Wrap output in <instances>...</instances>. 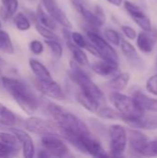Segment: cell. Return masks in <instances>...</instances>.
I'll return each instance as SVG.
<instances>
[{
	"label": "cell",
	"mask_w": 157,
	"mask_h": 158,
	"mask_svg": "<svg viewBox=\"0 0 157 158\" xmlns=\"http://www.w3.org/2000/svg\"><path fill=\"white\" fill-rule=\"evenodd\" d=\"M1 83L26 113L32 114L38 109L40 106L39 99L31 87L25 82L18 79L3 76Z\"/></svg>",
	"instance_id": "1"
},
{
	"label": "cell",
	"mask_w": 157,
	"mask_h": 158,
	"mask_svg": "<svg viewBox=\"0 0 157 158\" xmlns=\"http://www.w3.org/2000/svg\"><path fill=\"white\" fill-rule=\"evenodd\" d=\"M46 111L54 118L55 122L58 126L59 131H68L76 134L91 135V131L88 126L80 118L65 110L58 105L49 103L46 106Z\"/></svg>",
	"instance_id": "2"
},
{
	"label": "cell",
	"mask_w": 157,
	"mask_h": 158,
	"mask_svg": "<svg viewBox=\"0 0 157 158\" xmlns=\"http://www.w3.org/2000/svg\"><path fill=\"white\" fill-rule=\"evenodd\" d=\"M69 66L70 69L68 71V75L70 79L80 87V91L101 106H105V98L102 90L81 69V66L75 61H71Z\"/></svg>",
	"instance_id": "3"
},
{
	"label": "cell",
	"mask_w": 157,
	"mask_h": 158,
	"mask_svg": "<svg viewBox=\"0 0 157 158\" xmlns=\"http://www.w3.org/2000/svg\"><path fill=\"white\" fill-rule=\"evenodd\" d=\"M59 135L81 153L90 155L93 157H107L110 156L102 147L101 143L92 138L91 135L76 134L68 131H59Z\"/></svg>",
	"instance_id": "4"
},
{
	"label": "cell",
	"mask_w": 157,
	"mask_h": 158,
	"mask_svg": "<svg viewBox=\"0 0 157 158\" xmlns=\"http://www.w3.org/2000/svg\"><path fill=\"white\" fill-rule=\"evenodd\" d=\"M112 105L123 117H143L144 110L139 106L133 96H129L118 92L112 93L109 96Z\"/></svg>",
	"instance_id": "5"
},
{
	"label": "cell",
	"mask_w": 157,
	"mask_h": 158,
	"mask_svg": "<svg viewBox=\"0 0 157 158\" xmlns=\"http://www.w3.org/2000/svg\"><path fill=\"white\" fill-rule=\"evenodd\" d=\"M71 4L90 26L93 28H100L104 25L105 17L99 6H96L95 11H93L85 6L82 0H71Z\"/></svg>",
	"instance_id": "6"
},
{
	"label": "cell",
	"mask_w": 157,
	"mask_h": 158,
	"mask_svg": "<svg viewBox=\"0 0 157 158\" xmlns=\"http://www.w3.org/2000/svg\"><path fill=\"white\" fill-rule=\"evenodd\" d=\"M110 151L113 156H121L126 150L128 135L126 129L118 124L112 125L109 128Z\"/></svg>",
	"instance_id": "7"
},
{
	"label": "cell",
	"mask_w": 157,
	"mask_h": 158,
	"mask_svg": "<svg viewBox=\"0 0 157 158\" xmlns=\"http://www.w3.org/2000/svg\"><path fill=\"white\" fill-rule=\"evenodd\" d=\"M24 128L34 134L45 135V134H57L59 135L58 126L56 122L44 120L38 117H31L24 121Z\"/></svg>",
	"instance_id": "8"
},
{
	"label": "cell",
	"mask_w": 157,
	"mask_h": 158,
	"mask_svg": "<svg viewBox=\"0 0 157 158\" xmlns=\"http://www.w3.org/2000/svg\"><path fill=\"white\" fill-rule=\"evenodd\" d=\"M62 139L63 138L57 134H45L43 135L41 143L43 149H45L51 156L63 157L68 155V148Z\"/></svg>",
	"instance_id": "9"
},
{
	"label": "cell",
	"mask_w": 157,
	"mask_h": 158,
	"mask_svg": "<svg viewBox=\"0 0 157 158\" xmlns=\"http://www.w3.org/2000/svg\"><path fill=\"white\" fill-rule=\"evenodd\" d=\"M87 36H88L90 42L98 50L102 58L118 61V53L116 52V50L100 34H98L94 31H87Z\"/></svg>",
	"instance_id": "10"
},
{
	"label": "cell",
	"mask_w": 157,
	"mask_h": 158,
	"mask_svg": "<svg viewBox=\"0 0 157 158\" xmlns=\"http://www.w3.org/2000/svg\"><path fill=\"white\" fill-rule=\"evenodd\" d=\"M124 6L129 15L139 27H141L144 31H149L152 29V23L150 19L137 5L130 1H124Z\"/></svg>",
	"instance_id": "11"
},
{
	"label": "cell",
	"mask_w": 157,
	"mask_h": 158,
	"mask_svg": "<svg viewBox=\"0 0 157 158\" xmlns=\"http://www.w3.org/2000/svg\"><path fill=\"white\" fill-rule=\"evenodd\" d=\"M43 5L48 14L61 26L68 29L72 28L71 21L68 18L66 13L62 10V8L57 5L56 0H43Z\"/></svg>",
	"instance_id": "12"
},
{
	"label": "cell",
	"mask_w": 157,
	"mask_h": 158,
	"mask_svg": "<svg viewBox=\"0 0 157 158\" xmlns=\"http://www.w3.org/2000/svg\"><path fill=\"white\" fill-rule=\"evenodd\" d=\"M37 89L45 96L56 99V100H64L65 99V94L60 87V85L55 81L54 80L48 81H43L37 80L35 81Z\"/></svg>",
	"instance_id": "13"
},
{
	"label": "cell",
	"mask_w": 157,
	"mask_h": 158,
	"mask_svg": "<svg viewBox=\"0 0 157 158\" xmlns=\"http://www.w3.org/2000/svg\"><path fill=\"white\" fill-rule=\"evenodd\" d=\"M157 43V29L152 28L149 31L143 30L137 36V45L139 49L145 53H152Z\"/></svg>",
	"instance_id": "14"
},
{
	"label": "cell",
	"mask_w": 157,
	"mask_h": 158,
	"mask_svg": "<svg viewBox=\"0 0 157 158\" xmlns=\"http://www.w3.org/2000/svg\"><path fill=\"white\" fill-rule=\"evenodd\" d=\"M69 29L68 28H64L63 29V35L65 37L66 40V44L68 46V48L69 49V51L72 53L73 58L74 60L81 66V67H85L89 65V59L87 55L85 54V52L82 50V48H81L80 46L76 45L72 39H71V33L68 31Z\"/></svg>",
	"instance_id": "15"
},
{
	"label": "cell",
	"mask_w": 157,
	"mask_h": 158,
	"mask_svg": "<svg viewBox=\"0 0 157 158\" xmlns=\"http://www.w3.org/2000/svg\"><path fill=\"white\" fill-rule=\"evenodd\" d=\"M122 120L128 124L130 127L134 129H143V130H156L157 129V115L150 117H123Z\"/></svg>",
	"instance_id": "16"
},
{
	"label": "cell",
	"mask_w": 157,
	"mask_h": 158,
	"mask_svg": "<svg viewBox=\"0 0 157 158\" xmlns=\"http://www.w3.org/2000/svg\"><path fill=\"white\" fill-rule=\"evenodd\" d=\"M119 69L118 61L102 58L101 61H97L92 65V69L96 74L103 77H110L118 72Z\"/></svg>",
	"instance_id": "17"
},
{
	"label": "cell",
	"mask_w": 157,
	"mask_h": 158,
	"mask_svg": "<svg viewBox=\"0 0 157 158\" xmlns=\"http://www.w3.org/2000/svg\"><path fill=\"white\" fill-rule=\"evenodd\" d=\"M11 132L16 134L18 139L20 142L23 156L26 158H31L34 156V144L31 137L23 130L21 129H15L14 127L9 128Z\"/></svg>",
	"instance_id": "18"
},
{
	"label": "cell",
	"mask_w": 157,
	"mask_h": 158,
	"mask_svg": "<svg viewBox=\"0 0 157 158\" xmlns=\"http://www.w3.org/2000/svg\"><path fill=\"white\" fill-rule=\"evenodd\" d=\"M120 48L125 57L133 68L138 69H143V60L140 57L135 47L129 41L122 39L120 43Z\"/></svg>",
	"instance_id": "19"
},
{
	"label": "cell",
	"mask_w": 157,
	"mask_h": 158,
	"mask_svg": "<svg viewBox=\"0 0 157 158\" xmlns=\"http://www.w3.org/2000/svg\"><path fill=\"white\" fill-rule=\"evenodd\" d=\"M129 140H130V146L132 147V149L140 154L143 155V152L146 146V144L148 143V139L147 137L141 131L133 129L129 130Z\"/></svg>",
	"instance_id": "20"
},
{
	"label": "cell",
	"mask_w": 157,
	"mask_h": 158,
	"mask_svg": "<svg viewBox=\"0 0 157 158\" xmlns=\"http://www.w3.org/2000/svg\"><path fill=\"white\" fill-rule=\"evenodd\" d=\"M133 97L136 99L139 106L144 111L157 113V99L149 97L148 95H146L145 94H143L140 91L135 92L133 94Z\"/></svg>",
	"instance_id": "21"
},
{
	"label": "cell",
	"mask_w": 157,
	"mask_h": 158,
	"mask_svg": "<svg viewBox=\"0 0 157 158\" xmlns=\"http://www.w3.org/2000/svg\"><path fill=\"white\" fill-rule=\"evenodd\" d=\"M29 65H30L33 74L36 76L37 80L43 81H48L53 80L49 70L40 61H38L34 58H31L29 60Z\"/></svg>",
	"instance_id": "22"
},
{
	"label": "cell",
	"mask_w": 157,
	"mask_h": 158,
	"mask_svg": "<svg viewBox=\"0 0 157 158\" xmlns=\"http://www.w3.org/2000/svg\"><path fill=\"white\" fill-rule=\"evenodd\" d=\"M0 16L2 19H9L18 10L19 2L18 0H1Z\"/></svg>",
	"instance_id": "23"
},
{
	"label": "cell",
	"mask_w": 157,
	"mask_h": 158,
	"mask_svg": "<svg viewBox=\"0 0 157 158\" xmlns=\"http://www.w3.org/2000/svg\"><path fill=\"white\" fill-rule=\"evenodd\" d=\"M17 123H18L17 116L6 106L0 103V124L8 128H12Z\"/></svg>",
	"instance_id": "24"
},
{
	"label": "cell",
	"mask_w": 157,
	"mask_h": 158,
	"mask_svg": "<svg viewBox=\"0 0 157 158\" xmlns=\"http://www.w3.org/2000/svg\"><path fill=\"white\" fill-rule=\"evenodd\" d=\"M130 80V75L128 72H122L118 75H117L115 78H113L110 81H109V87L115 91L120 92L122 90H124Z\"/></svg>",
	"instance_id": "25"
},
{
	"label": "cell",
	"mask_w": 157,
	"mask_h": 158,
	"mask_svg": "<svg viewBox=\"0 0 157 158\" xmlns=\"http://www.w3.org/2000/svg\"><path fill=\"white\" fill-rule=\"evenodd\" d=\"M77 101L85 108L87 109L88 111L90 112H93V113H97L98 110L104 106H101L100 104H98L97 102H95L94 100H93L92 98L88 97L87 95H85L82 92H79L77 94Z\"/></svg>",
	"instance_id": "26"
},
{
	"label": "cell",
	"mask_w": 157,
	"mask_h": 158,
	"mask_svg": "<svg viewBox=\"0 0 157 158\" xmlns=\"http://www.w3.org/2000/svg\"><path fill=\"white\" fill-rule=\"evenodd\" d=\"M36 17H37V20L43 24V26L55 31L56 29V20L48 14V12L44 11L43 8L42 7L41 5H38L37 9H36Z\"/></svg>",
	"instance_id": "27"
},
{
	"label": "cell",
	"mask_w": 157,
	"mask_h": 158,
	"mask_svg": "<svg viewBox=\"0 0 157 158\" xmlns=\"http://www.w3.org/2000/svg\"><path fill=\"white\" fill-rule=\"evenodd\" d=\"M96 115L102 118H106V119H121L122 120V115L117 110V109H113L110 108L106 106H102L98 112L96 113Z\"/></svg>",
	"instance_id": "28"
},
{
	"label": "cell",
	"mask_w": 157,
	"mask_h": 158,
	"mask_svg": "<svg viewBox=\"0 0 157 158\" xmlns=\"http://www.w3.org/2000/svg\"><path fill=\"white\" fill-rule=\"evenodd\" d=\"M0 50L9 55L14 53L13 44L9 35L7 34L6 31H2L1 29H0Z\"/></svg>",
	"instance_id": "29"
},
{
	"label": "cell",
	"mask_w": 157,
	"mask_h": 158,
	"mask_svg": "<svg viewBox=\"0 0 157 158\" xmlns=\"http://www.w3.org/2000/svg\"><path fill=\"white\" fill-rule=\"evenodd\" d=\"M13 23L15 27L19 31H27L31 28L30 19L23 13H18L13 18Z\"/></svg>",
	"instance_id": "30"
},
{
	"label": "cell",
	"mask_w": 157,
	"mask_h": 158,
	"mask_svg": "<svg viewBox=\"0 0 157 158\" xmlns=\"http://www.w3.org/2000/svg\"><path fill=\"white\" fill-rule=\"evenodd\" d=\"M35 29L38 31V33L46 40H59L58 36L53 31V30L43 26L40 22L35 21Z\"/></svg>",
	"instance_id": "31"
},
{
	"label": "cell",
	"mask_w": 157,
	"mask_h": 158,
	"mask_svg": "<svg viewBox=\"0 0 157 158\" xmlns=\"http://www.w3.org/2000/svg\"><path fill=\"white\" fill-rule=\"evenodd\" d=\"M45 44L49 47L55 58H61L63 55V47L57 40H45Z\"/></svg>",
	"instance_id": "32"
},
{
	"label": "cell",
	"mask_w": 157,
	"mask_h": 158,
	"mask_svg": "<svg viewBox=\"0 0 157 158\" xmlns=\"http://www.w3.org/2000/svg\"><path fill=\"white\" fill-rule=\"evenodd\" d=\"M0 142H3L5 143L10 144L12 146L20 148V142L16 136V134L8 133V132H0Z\"/></svg>",
	"instance_id": "33"
},
{
	"label": "cell",
	"mask_w": 157,
	"mask_h": 158,
	"mask_svg": "<svg viewBox=\"0 0 157 158\" xmlns=\"http://www.w3.org/2000/svg\"><path fill=\"white\" fill-rule=\"evenodd\" d=\"M105 36L106 38V40L111 43L112 44L114 45H120V43H121V36L120 34L114 29H111V28H107L105 30Z\"/></svg>",
	"instance_id": "34"
},
{
	"label": "cell",
	"mask_w": 157,
	"mask_h": 158,
	"mask_svg": "<svg viewBox=\"0 0 157 158\" xmlns=\"http://www.w3.org/2000/svg\"><path fill=\"white\" fill-rule=\"evenodd\" d=\"M20 148L12 146L10 144L0 142V156H16Z\"/></svg>",
	"instance_id": "35"
},
{
	"label": "cell",
	"mask_w": 157,
	"mask_h": 158,
	"mask_svg": "<svg viewBox=\"0 0 157 158\" xmlns=\"http://www.w3.org/2000/svg\"><path fill=\"white\" fill-rule=\"evenodd\" d=\"M71 39H72V41H73V43L76 44V45H78V46H80L81 48H87L88 47V45H89V44L90 43H88L86 40H85V38L82 36V34H81L80 32H78V31H74V32H71Z\"/></svg>",
	"instance_id": "36"
},
{
	"label": "cell",
	"mask_w": 157,
	"mask_h": 158,
	"mask_svg": "<svg viewBox=\"0 0 157 158\" xmlns=\"http://www.w3.org/2000/svg\"><path fill=\"white\" fill-rule=\"evenodd\" d=\"M145 156H157V140L153 142H148L146 144L143 155Z\"/></svg>",
	"instance_id": "37"
},
{
	"label": "cell",
	"mask_w": 157,
	"mask_h": 158,
	"mask_svg": "<svg viewBox=\"0 0 157 158\" xmlns=\"http://www.w3.org/2000/svg\"><path fill=\"white\" fill-rule=\"evenodd\" d=\"M146 89L150 94L157 96V73L148 79L146 81Z\"/></svg>",
	"instance_id": "38"
},
{
	"label": "cell",
	"mask_w": 157,
	"mask_h": 158,
	"mask_svg": "<svg viewBox=\"0 0 157 158\" xmlns=\"http://www.w3.org/2000/svg\"><path fill=\"white\" fill-rule=\"evenodd\" d=\"M30 50L34 55H41L43 52V44L38 40H33L30 43Z\"/></svg>",
	"instance_id": "39"
},
{
	"label": "cell",
	"mask_w": 157,
	"mask_h": 158,
	"mask_svg": "<svg viewBox=\"0 0 157 158\" xmlns=\"http://www.w3.org/2000/svg\"><path fill=\"white\" fill-rule=\"evenodd\" d=\"M121 31H122V32L124 33V35H125L128 39H130V40H134V39L137 38V36H138L136 31H135L132 27H130V26L123 25V26H121Z\"/></svg>",
	"instance_id": "40"
},
{
	"label": "cell",
	"mask_w": 157,
	"mask_h": 158,
	"mask_svg": "<svg viewBox=\"0 0 157 158\" xmlns=\"http://www.w3.org/2000/svg\"><path fill=\"white\" fill-rule=\"evenodd\" d=\"M49 156H51V155L45 150V149H43V150H41L40 151V153L38 154V157H49Z\"/></svg>",
	"instance_id": "41"
},
{
	"label": "cell",
	"mask_w": 157,
	"mask_h": 158,
	"mask_svg": "<svg viewBox=\"0 0 157 158\" xmlns=\"http://www.w3.org/2000/svg\"><path fill=\"white\" fill-rule=\"evenodd\" d=\"M110 4H112V5H114V6H121V4H122V2H123V0H107Z\"/></svg>",
	"instance_id": "42"
},
{
	"label": "cell",
	"mask_w": 157,
	"mask_h": 158,
	"mask_svg": "<svg viewBox=\"0 0 157 158\" xmlns=\"http://www.w3.org/2000/svg\"><path fill=\"white\" fill-rule=\"evenodd\" d=\"M2 73H1V70H0V82H1V80H2Z\"/></svg>",
	"instance_id": "43"
},
{
	"label": "cell",
	"mask_w": 157,
	"mask_h": 158,
	"mask_svg": "<svg viewBox=\"0 0 157 158\" xmlns=\"http://www.w3.org/2000/svg\"><path fill=\"white\" fill-rule=\"evenodd\" d=\"M0 29H1V21H0Z\"/></svg>",
	"instance_id": "44"
},
{
	"label": "cell",
	"mask_w": 157,
	"mask_h": 158,
	"mask_svg": "<svg viewBox=\"0 0 157 158\" xmlns=\"http://www.w3.org/2000/svg\"><path fill=\"white\" fill-rule=\"evenodd\" d=\"M156 67H157V56H156Z\"/></svg>",
	"instance_id": "45"
}]
</instances>
